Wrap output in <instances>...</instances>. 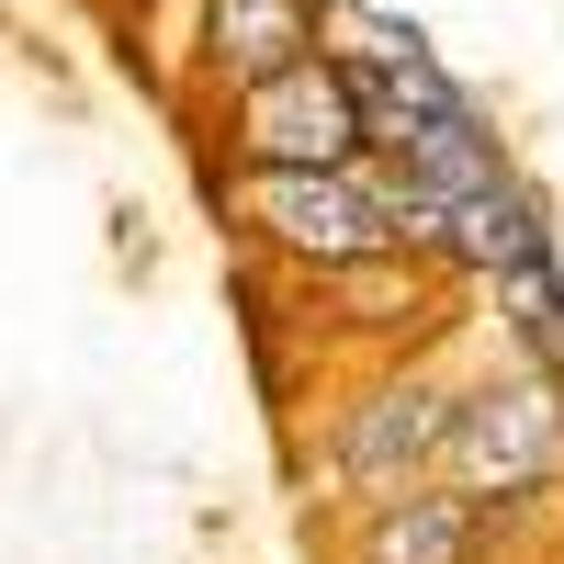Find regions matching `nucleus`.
I'll list each match as a JSON object with an SVG mask.
<instances>
[{
    "mask_svg": "<svg viewBox=\"0 0 564 564\" xmlns=\"http://www.w3.org/2000/svg\"><path fill=\"white\" fill-rule=\"evenodd\" d=\"M441 475L486 508H542L564 486V384L542 361H508L475 372L452 395V441H441Z\"/></svg>",
    "mask_w": 564,
    "mask_h": 564,
    "instance_id": "1",
    "label": "nucleus"
},
{
    "mask_svg": "<svg viewBox=\"0 0 564 564\" xmlns=\"http://www.w3.org/2000/svg\"><path fill=\"white\" fill-rule=\"evenodd\" d=\"M226 215H238L282 271H339V260L395 249V181L372 159H350V170H238Z\"/></svg>",
    "mask_w": 564,
    "mask_h": 564,
    "instance_id": "2",
    "label": "nucleus"
},
{
    "mask_svg": "<svg viewBox=\"0 0 564 564\" xmlns=\"http://www.w3.org/2000/svg\"><path fill=\"white\" fill-rule=\"evenodd\" d=\"M452 395H463V384L417 372L406 350H395L384 372H361V384H350L339 406H327V441H316L327 486H339L350 508H372V497H395V486H417V475H441V441H452Z\"/></svg>",
    "mask_w": 564,
    "mask_h": 564,
    "instance_id": "3",
    "label": "nucleus"
},
{
    "mask_svg": "<svg viewBox=\"0 0 564 564\" xmlns=\"http://www.w3.org/2000/svg\"><path fill=\"white\" fill-rule=\"evenodd\" d=\"M238 170H350L372 159V102H361V68L350 57H294L238 90V124H226Z\"/></svg>",
    "mask_w": 564,
    "mask_h": 564,
    "instance_id": "4",
    "label": "nucleus"
},
{
    "mask_svg": "<svg viewBox=\"0 0 564 564\" xmlns=\"http://www.w3.org/2000/svg\"><path fill=\"white\" fill-rule=\"evenodd\" d=\"M508 520H520V508H486V497H463L452 475H417V486L361 508L350 564H486Z\"/></svg>",
    "mask_w": 564,
    "mask_h": 564,
    "instance_id": "5",
    "label": "nucleus"
},
{
    "mask_svg": "<svg viewBox=\"0 0 564 564\" xmlns=\"http://www.w3.org/2000/svg\"><path fill=\"white\" fill-rule=\"evenodd\" d=\"M305 294L327 327H350V339L372 350H417L430 339V305H441V271L430 260H406V249H372V260H339V271H305Z\"/></svg>",
    "mask_w": 564,
    "mask_h": 564,
    "instance_id": "6",
    "label": "nucleus"
},
{
    "mask_svg": "<svg viewBox=\"0 0 564 564\" xmlns=\"http://www.w3.org/2000/svg\"><path fill=\"white\" fill-rule=\"evenodd\" d=\"M316 34H327V0H204V79L249 90L271 68L316 57Z\"/></svg>",
    "mask_w": 564,
    "mask_h": 564,
    "instance_id": "7",
    "label": "nucleus"
},
{
    "mask_svg": "<svg viewBox=\"0 0 564 564\" xmlns=\"http://www.w3.org/2000/svg\"><path fill=\"white\" fill-rule=\"evenodd\" d=\"M135 12H159V0H135Z\"/></svg>",
    "mask_w": 564,
    "mask_h": 564,
    "instance_id": "8",
    "label": "nucleus"
}]
</instances>
